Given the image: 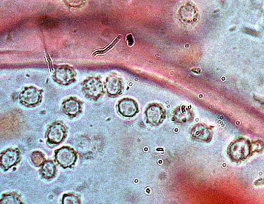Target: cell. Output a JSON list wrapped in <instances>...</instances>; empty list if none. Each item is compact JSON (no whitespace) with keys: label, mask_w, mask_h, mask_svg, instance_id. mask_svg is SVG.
I'll return each instance as SVG.
<instances>
[{"label":"cell","mask_w":264,"mask_h":204,"mask_svg":"<svg viewBox=\"0 0 264 204\" xmlns=\"http://www.w3.org/2000/svg\"><path fill=\"white\" fill-rule=\"evenodd\" d=\"M180 21L186 25H193L199 19V10L193 3H187L182 5L178 12Z\"/></svg>","instance_id":"1"},{"label":"cell","mask_w":264,"mask_h":204,"mask_svg":"<svg viewBox=\"0 0 264 204\" xmlns=\"http://www.w3.org/2000/svg\"><path fill=\"white\" fill-rule=\"evenodd\" d=\"M83 90L86 97L93 100L99 99L104 94L103 84L98 77H90L85 80Z\"/></svg>","instance_id":"2"},{"label":"cell","mask_w":264,"mask_h":204,"mask_svg":"<svg viewBox=\"0 0 264 204\" xmlns=\"http://www.w3.org/2000/svg\"><path fill=\"white\" fill-rule=\"evenodd\" d=\"M56 161L61 167L67 169L75 165L77 155L73 149L69 147H63L55 151Z\"/></svg>","instance_id":"3"},{"label":"cell","mask_w":264,"mask_h":204,"mask_svg":"<svg viewBox=\"0 0 264 204\" xmlns=\"http://www.w3.org/2000/svg\"><path fill=\"white\" fill-rule=\"evenodd\" d=\"M76 73L71 66H57L53 74V80L61 85H68L75 81Z\"/></svg>","instance_id":"4"},{"label":"cell","mask_w":264,"mask_h":204,"mask_svg":"<svg viewBox=\"0 0 264 204\" xmlns=\"http://www.w3.org/2000/svg\"><path fill=\"white\" fill-rule=\"evenodd\" d=\"M42 99V91L35 87H25L19 94L22 105L33 107L39 105Z\"/></svg>","instance_id":"5"},{"label":"cell","mask_w":264,"mask_h":204,"mask_svg":"<svg viewBox=\"0 0 264 204\" xmlns=\"http://www.w3.org/2000/svg\"><path fill=\"white\" fill-rule=\"evenodd\" d=\"M67 135V128L64 124L57 122L52 124L48 129L46 136L48 143L51 145H59Z\"/></svg>","instance_id":"6"},{"label":"cell","mask_w":264,"mask_h":204,"mask_svg":"<svg viewBox=\"0 0 264 204\" xmlns=\"http://www.w3.org/2000/svg\"><path fill=\"white\" fill-rule=\"evenodd\" d=\"M145 114L148 123L153 126L161 125L165 118V111L157 104L150 105Z\"/></svg>","instance_id":"7"},{"label":"cell","mask_w":264,"mask_h":204,"mask_svg":"<svg viewBox=\"0 0 264 204\" xmlns=\"http://www.w3.org/2000/svg\"><path fill=\"white\" fill-rule=\"evenodd\" d=\"M250 144L245 140H239L235 142L231 146L229 149V154L233 159L241 160L245 159L250 153Z\"/></svg>","instance_id":"8"},{"label":"cell","mask_w":264,"mask_h":204,"mask_svg":"<svg viewBox=\"0 0 264 204\" xmlns=\"http://www.w3.org/2000/svg\"><path fill=\"white\" fill-rule=\"evenodd\" d=\"M119 113L125 117H133L139 112L137 102L131 98H124L118 105Z\"/></svg>","instance_id":"9"},{"label":"cell","mask_w":264,"mask_h":204,"mask_svg":"<svg viewBox=\"0 0 264 204\" xmlns=\"http://www.w3.org/2000/svg\"><path fill=\"white\" fill-rule=\"evenodd\" d=\"M20 152L17 149H9L1 155V166L5 170L15 165L19 161Z\"/></svg>","instance_id":"10"},{"label":"cell","mask_w":264,"mask_h":204,"mask_svg":"<svg viewBox=\"0 0 264 204\" xmlns=\"http://www.w3.org/2000/svg\"><path fill=\"white\" fill-rule=\"evenodd\" d=\"M62 111L70 117H75L81 112V102L74 97H70L63 103Z\"/></svg>","instance_id":"11"},{"label":"cell","mask_w":264,"mask_h":204,"mask_svg":"<svg viewBox=\"0 0 264 204\" xmlns=\"http://www.w3.org/2000/svg\"><path fill=\"white\" fill-rule=\"evenodd\" d=\"M105 85L108 95L112 97L119 95L123 89V81L121 79L114 75L107 78Z\"/></svg>","instance_id":"12"},{"label":"cell","mask_w":264,"mask_h":204,"mask_svg":"<svg viewBox=\"0 0 264 204\" xmlns=\"http://www.w3.org/2000/svg\"><path fill=\"white\" fill-rule=\"evenodd\" d=\"M192 135L197 139L203 141H209L211 138V132L207 126L197 125L193 128Z\"/></svg>","instance_id":"13"},{"label":"cell","mask_w":264,"mask_h":204,"mask_svg":"<svg viewBox=\"0 0 264 204\" xmlns=\"http://www.w3.org/2000/svg\"><path fill=\"white\" fill-rule=\"evenodd\" d=\"M42 177L46 179H51L56 175V165L52 160H47L41 166Z\"/></svg>","instance_id":"14"},{"label":"cell","mask_w":264,"mask_h":204,"mask_svg":"<svg viewBox=\"0 0 264 204\" xmlns=\"http://www.w3.org/2000/svg\"><path fill=\"white\" fill-rule=\"evenodd\" d=\"M1 203L21 204L22 203L20 196L15 193L4 194L2 196Z\"/></svg>","instance_id":"15"},{"label":"cell","mask_w":264,"mask_h":204,"mask_svg":"<svg viewBox=\"0 0 264 204\" xmlns=\"http://www.w3.org/2000/svg\"><path fill=\"white\" fill-rule=\"evenodd\" d=\"M31 160L36 167H41L46 161L45 156L40 151H35L31 155Z\"/></svg>","instance_id":"16"},{"label":"cell","mask_w":264,"mask_h":204,"mask_svg":"<svg viewBox=\"0 0 264 204\" xmlns=\"http://www.w3.org/2000/svg\"><path fill=\"white\" fill-rule=\"evenodd\" d=\"M63 204H79L81 201L78 196L74 194H65L63 197Z\"/></svg>","instance_id":"17"},{"label":"cell","mask_w":264,"mask_h":204,"mask_svg":"<svg viewBox=\"0 0 264 204\" xmlns=\"http://www.w3.org/2000/svg\"><path fill=\"white\" fill-rule=\"evenodd\" d=\"M65 3L68 7L79 8L85 5V0H65Z\"/></svg>","instance_id":"18"},{"label":"cell","mask_w":264,"mask_h":204,"mask_svg":"<svg viewBox=\"0 0 264 204\" xmlns=\"http://www.w3.org/2000/svg\"><path fill=\"white\" fill-rule=\"evenodd\" d=\"M121 36H119V37L115 38V39L113 40V41L112 42V43L110 44L109 45L107 46V49L105 48V49L102 50V51H98L96 52L95 53H105L106 51H109V49H111L112 47H114L116 44L119 43V42L121 41Z\"/></svg>","instance_id":"19"},{"label":"cell","mask_w":264,"mask_h":204,"mask_svg":"<svg viewBox=\"0 0 264 204\" xmlns=\"http://www.w3.org/2000/svg\"><path fill=\"white\" fill-rule=\"evenodd\" d=\"M178 113L181 114V115H182L181 117H177V119L181 122L187 121L188 120V117H189L190 115H191V114L189 113V111L186 109H181Z\"/></svg>","instance_id":"20"},{"label":"cell","mask_w":264,"mask_h":204,"mask_svg":"<svg viewBox=\"0 0 264 204\" xmlns=\"http://www.w3.org/2000/svg\"><path fill=\"white\" fill-rule=\"evenodd\" d=\"M263 21H264V19H263Z\"/></svg>","instance_id":"21"}]
</instances>
